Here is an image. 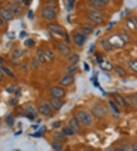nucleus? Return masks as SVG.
<instances>
[{"label": "nucleus", "mask_w": 137, "mask_h": 151, "mask_svg": "<svg viewBox=\"0 0 137 151\" xmlns=\"http://www.w3.org/2000/svg\"><path fill=\"white\" fill-rule=\"evenodd\" d=\"M89 2L92 5L96 6V7H101L104 5L103 3L101 2V0H89Z\"/></svg>", "instance_id": "obj_32"}, {"label": "nucleus", "mask_w": 137, "mask_h": 151, "mask_svg": "<svg viewBox=\"0 0 137 151\" xmlns=\"http://www.w3.org/2000/svg\"><path fill=\"white\" fill-rule=\"evenodd\" d=\"M109 104H110V106L111 107V108L113 109V111H114V112L117 113V114H119L120 113V110H119V108H117V105L113 102H112V101H110L109 102Z\"/></svg>", "instance_id": "obj_34"}, {"label": "nucleus", "mask_w": 137, "mask_h": 151, "mask_svg": "<svg viewBox=\"0 0 137 151\" xmlns=\"http://www.w3.org/2000/svg\"><path fill=\"white\" fill-rule=\"evenodd\" d=\"M38 113L42 115H49L51 113L50 106L48 104H43L38 108Z\"/></svg>", "instance_id": "obj_13"}, {"label": "nucleus", "mask_w": 137, "mask_h": 151, "mask_svg": "<svg viewBox=\"0 0 137 151\" xmlns=\"http://www.w3.org/2000/svg\"><path fill=\"white\" fill-rule=\"evenodd\" d=\"M86 16L90 21H92V22H95L96 24H101L103 22L104 19H103V17L101 14H100L99 12H96V11H91L90 12H88L87 15H86Z\"/></svg>", "instance_id": "obj_4"}, {"label": "nucleus", "mask_w": 137, "mask_h": 151, "mask_svg": "<svg viewBox=\"0 0 137 151\" xmlns=\"http://www.w3.org/2000/svg\"><path fill=\"white\" fill-rule=\"evenodd\" d=\"M68 125H69V127H70L74 132H78L80 131L79 121H78V119H77L76 117H72L70 121H69V122H68Z\"/></svg>", "instance_id": "obj_10"}, {"label": "nucleus", "mask_w": 137, "mask_h": 151, "mask_svg": "<svg viewBox=\"0 0 137 151\" xmlns=\"http://www.w3.org/2000/svg\"><path fill=\"white\" fill-rule=\"evenodd\" d=\"M1 80H2V79H1V76H0V82H1Z\"/></svg>", "instance_id": "obj_50"}, {"label": "nucleus", "mask_w": 137, "mask_h": 151, "mask_svg": "<svg viewBox=\"0 0 137 151\" xmlns=\"http://www.w3.org/2000/svg\"><path fill=\"white\" fill-rule=\"evenodd\" d=\"M85 40H86V37L83 34L78 33L74 36V42L76 43V44L79 46V47L82 46L85 44Z\"/></svg>", "instance_id": "obj_12"}, {"label": "nucleus", "mask_w": 137, "mask_h": 151, "mask_svg": "<svg viewBox=\"0 0 137 151\" xmlns=\"http://www.w3.org/2000/svg\"><path fill=\"white\" fill-rule=\"evenodd\" d=\"M53 139L55 140V141L57 142H65L66 140V137L64 136V134L63 133H59V132H57L56 134L53 135Z\"/></svg>", "instance_id": "obj_19"}, {"label": "nucleus", "mask_w": 137, "mask_h": 151, "mask_svg": "<svg viewBox=\"0 0 137 151\" xmlns=\"http://www.w3.org/2000/svg\"><path fill=\"white\" fill-rule=\"evenodd\" d=\"M53 128H54V129H56V128H59L60 126H61V122L60 121H56V122H54L53 124Z\"/></svg>", "instance_id": "obj_37"}, {"label": "nucleus", "mask_w": 137, "mask_h": 151, "mask_svg": "<svg viewBox=\"0 0 137 151\" xmlns=\"http://www.w3.org/2000/svg\"><path fill=\"white\" fill-rule=\"evenodd\" d=\"M114 99L117 103L120 105L121 106H126V101L125 100V98L122 97L120 95H116L114 96Z\"/></svg>", "instance_id": "obj_20"}, {"label": "nucleus", "mask_w": 137, "mask_h": 151, "mask_svg": "<svg viewBox=\"0 0 137 151\" xmlns=\"http://www.w3.org/2000/svg\"><path fill=\"white\" fill-rule=\"evenodd\" d=\"M115 73L118 75L120 77H124L126 75V70L122 68L121 67H115Z\"/></svg>", "instance_id": "obj_23"}, {"label": "nucleus", "mask_w": 137, "mask_h": 151, "mask_svg": "<svg viewBox=\"0 0 137 151\" xmlns=\"http://www.w3.org/2000/svg\"><path fill=\"white\" fill-rule=\"evenodd\" d=\"M24 44L26 46V47H34V46L35 45V41H34L33 39L28 38V39H27L26 41H24Z\"/></svg>", "instance_id": "obj_31"}, {"label": "nucleus", "mask_w": 137, "mask_h": 151, "mask_svg": "<svg viewBox=\"0 0 137 151\" xmlns=\"http://www.w3.org/2000/svg\"><path fill=\"white\" fill-rule=\"evenodd\" d=\"M78 119L85 126H90L92 124V116L86 111H80L78 113Z\"/></svg>", "instance_id": "obj_2"}, {"label": "nucleus", "mask_w": 137, "mask_h": 151, "mask_svg": "<svg viewBox=\"0 0 137 151\" xmlns=\"http://www.w3.org/2000/svg\"><path fill=\"white\" fill-rule=\"evenodd\" d=\"M9 11L13 14V15H20L22 14V10L18 5H10Z\"/></svg>", "instance_id": "obj_16"}, {"label": "nucleus", "mask_w": 137, "mask_h": 151, "mask_svg": "<svg viewBox=\"0 0 137 151\" xmlns=\"http://www.w3.org/2000/svg\"><path fill=\"white\" fill-rule=\"evenodd\" d=\"M7 37L9 39H14L15 35H14V32L12 31V32H9V34H7Z\"/></svg>", "instance_id": "obj_38"}, {"label": "nucleus", "mask_w": 137, "mask_h": 151, "mask_svg": "<svg viewBox=\"0 0 137 151\" xmlns=\"http://www.w3.org/2000/svg\"><path fill=\"white\" fill-rule=\"evenodd\" d=\"M75 2H76V0H67V9L68 11H71L73 9Z\"/></svg>", "instance_id": "obj_35"}, {"label": "nucleus", "mask_w": 137, "mask_h": 151, "mask_svg": "<svg viewBox=\"0 0 137 151\" xmlns=\"http://www.w3.org/2000/svg\"><path fill=\"white\" fill-rule=\"evenodd\" d=\"M24 50H19V49H18V50H15L13 52V53H12V55H13V57L15 58V59H18V58L21 57V56L24 54Z\"/></svg>", "instance_id": "obj_29"}, {"label": "nucleus", "mask_w": 137, "mask_h": 151, "mask_svg": "<svg viewBox=\"0 0 137 151\" xmlns=\"http://www.w3.org/2000/svg\"><path fill=\"white\" fill-rule=\"evenodd\" d=\"M115 1H117V0H115Z\"/></svg>", "instance_id": "obj_51"}, {"label": "nucleus", "mask_w": 137, "mask_h": 151, "mask_svg": "<svg viewBox=\"0 0 137 151\" xmlns=\"http://www.w3.org/2000/svg\"><path fill=\"white\" fill-rule=\"evenodd\" d=\"M82 33L85 35H89V34L92 33V29L91 28H83Z\"/></svg>", "instance_id": "obj_36"}, {"label": "nucleus", "mask_w": 137, "mask_h": 151, "mask_svg": "<svg viewBox=\"0 0 137 151\" xmlns=\"http://www.w3.org/2000/svg\"><path fill=\"white\" fill-rule=\"evenodd\" d=\"M5 122H6V124H7L9 126L12 127L14 124V117H12V115H9V116H7L6 118H5Z\"/></svg>", "instance_id": "obj_30"}, {"label": "nucleus", "mask_w": 137, "mask_h": 151, "mask_svg": "<svg viewBox=\"0 0 137 151\" xmlns=\"http://www.w3.org/2000/svg\"><path fill=\"white\" fill-rule=\"evenodd\" d=\"M44 52L45 55H46V58H47L48 60H50V61L53 60V59L55 58V55L54 53H53V51H51L50 50H45Z\"/></svg>", "instance_id": "obj_25"}, {"label": "nucleus", "mask_w": 137, "mask_h": 151, "mask_svg": "<svg viewBox=\"0 0 137 151\" xmlns=\"http://www.w3.org/2000/svg\"><path fill=\"white\" fill-rule=\"evenodd\" d=\"M127 26L131 29L137 28V18L134 16L130 17L127 20Z\"/></svg>", "instance_id": "obj_17"}, {"label": "nucleus", "mask_w": 137, "mask_h": 151, "mask_svg": "<svg viewBox=\"0 0 137 151\" xmlns=\"http://www.w3.org/2000/svg\"><path fill=\"white\" fill-rule=\"evenodd\" d=\"M27 116H28V117H29L30 119H31V120H33L34 118V115L32 113H29Z\"/></svg>", "instance_id": "obj_45"}, {"label": "nucleus", "mask_w": 137, "mask_h": 151, "mask_svg": "<svg viewBox=\"0 0 137 151\" xmlns=\"http://www.w3.org/2000/svg\"><path fill=\"white\" fill-rule=\"evenodd\" d=\"M84 67H85V70H86V71H89L90 68H89V66H88V63H84Z\"/></svg>", "instance_id": "obj_42"}, {"label": "nucleus", "mask_w": 137, "mask_h": 151, "mask_svg": "<svg viewBox=\"0 0 137 151\" xmlns=\"http://www.w3.org/2000/svg\"><path fill=\"white\" fill-rule=\"evenodd\" d=\"M6 24V20H5L3 18V17L0 16V25H2V26H4Z\"/></svg>", "instance_id": "obj_39"}, {"label": "nucleus", "mask_w": 137, "mask_h": 151, "mask_svg": "<svg viewBox=\"0 0 137 151\" xmlns=\"http://www.w3.org/2000/svg\"><path fill=\"white\" fill-rule=\"evenodd\" d=\"M62 133H63L64 135H67V136H72V135H73L74 134V131L69 127H64L63 131H62Z\"/></svg>", "instance_id": "obj_27"}, {"label": "nucleus", "mask_w": 137, "mask_h": 151, "mask_svg": "<svg viewBox=\"0 0 137 151\" xmlns=\"http://www.w3.org/2000/svg\"><path fill=\"white\" fill-rule=\"evenodd\" d=\"M47 27L50 31L56 34H57V35H59V36H65L66 35V33H65L63 28L61 26L58 25V24L50 23V24H48Z\"/></svg>", "instance_id": "obj_7"}, {"label": "nucleus", "mask_w": 137, "mask_h": 151, "mask_svg": "<svg viewBox=\"0 0 137 151\" xmlns=\"http://www.w3.org/2000/svg\"><path fill=\"white\" fill-rule=\"evenodd\" d=\"M99 66L101 69L104 71H111L113 69V64L107 60H104V59L99 63Z\"/></svg>", "instance_id": "obj_14"}, {"label": "nucleus", "mask_w": 137, "mask_h": 151, "mask_svg": "<svg viewBox=\"0 0 137 151\" xmlns=\"http://www.w3.org/2000/svg\"><path fill=\"white\" fill-rule=\"evenodd\" d=\"M132 150H137V144H133V146H132Z\"/></svg>", "instance_id": "obj_48"}, {"label": "nucleus", "mask_w": 137, "mask_h": 151, "mask_svg": "<svg viewBox=\"0 0 137 151\" xmlns=\"http://www.w3.org/2000/svg\"><path fill=\"white\" fill-rule=\"evenodd\" d=\"M58 49H59V52L64 56H67L68 55L70 52H71V50H70V48L68 47V46L65 44H59V45H58Z\"/></svg>", "instance_id": "obj_15"}, {"label": "nucleus", "mask_w": 137, "mask_h": 151, "mask_svg": "<svg viewBox=\"0 0 137 151\" xmlns=\"http://www.w3.org/2000/svg\"><path fill=\"white\" fill-rule=\"evenodd\" d=\"M37 56L38 57V60L40 61L41 63H45L47 61V58H46V55H45V52L41 49L37 50Z\"/></svg>", "instance_id": "obj_18"}, {"label": "nucleus", "mask_w": 137, "mask_h": 151, "mask_svg": "<svg viewBox=\"0 0 137 151\" xmlns=\"http://www.w3.org/2000/svg\"><path fill=\"white\" fill-rule=\"evenodd\" d=\"M0 16L3 17V18L6 21H11L13 19V14L9 9L2 8L0 9Z\"/></svg>", "instance_id": "obj_11"}, {"label": "nucleus", "mask_w": 137, "mask_h": 151, "mask_svg": "<svg viewBox=\"0 0 137 151\" xmlns=\"http://www.w3.org/2000/svg\"><path fill=\"white\" fill-rule=\"evenodd\" d=\"M101 45L106 51H111L113 50V47L111 45V44L109 43L108 40H102Z\"/></svg>", "instance_id": "obj_21"}, {"label": "nucleus", "mask_w": 137, "mask_h": 151, "mask_svg": "<svg viewBox=\"0 0 137 151\" xmlns=\"http://www.w3.org/2000/svg\"><path fill=\"white\" fill-rule=\"evenodd\" d=\"M128 65L133 72L137 73V60H130V62L128 63Z\"/></svg>", "instance_id": "obj_24"}, {"label": "nucleus", "mask_w": 137, "mask_h": 151, "mask_svg": "<svg viewBox=\"0 0 137 151\" xmlns=\"http://www.w3.org/2000/svg\"><path fill=\"white\" fill-rule=\"evenodd\" d=\"M51 146H52V148L54 150L60 151L63 150V146H62V144H60V142H53V143H52V144H51Z\"/></svg>", "instance_id": "obj_26"}, {"label": "nucleus", "mask_w": 137, "mask_h": 151, "mask_svg": "<svg viewBox=\"0 0 137 151\" xmlns=\"http://www.w3.org/2000/svg\"><path fill=\"white\" fill-rule=\"evenodd\" d=\"M50 94L52 97L55 98H61L65 96L66 95V92L63 88L59 86H53L50 89Z\"/></svg>", "instance_id": "obj_5"}, {"label": "nucleus", "mask_w": 137, "mask_h": 151, "mask_svg": "<svg viewBox=\"0 0 137 151\" xmlns=\"http://www.w3.org/2000/svg\"><path fill=\"white\" fill-rule=\"evenodd\" d=\"M2 76H3V70H2V69L0 68V76L2 77Z\"/></svg>", "instance_id": "obj_49"}, {"label": "nucleus", "mask_w": 137, "mask_h": 151, "mask_svg": "<svg viewBox=\"0 0 137 151\" xmlns=\"http://www.w3.org/2000/svg\"><path fill=\"white\" fill-rule=\"evenodd\" d=\"M74 82V76L71 73L65 75L59 81V84L63 86H68Z\"/></svg>", "instance_id": "obj_8"}, {"label": "nucleus", "mask_w": 137, "mask_h": 151, "mask_svg": "<svg viewBox=\"0 0 137 151\" xmlns=\"http://www.w3.org/2000/svg\"><path fill=\"white\" fill-rule=\"evenodd\" d=\"M28 15V18H34V13H33V12H32L31 10H30V11H29Z\"/></svg>", "instance_id": "obj_41"}, {"label": "nucleus", "mask_w": 137, "mask_h": 151, "mask_svg": "<svg viewBox=\"0 0 137 151\" xmlns=\"http://www.w3.org/2000/svg\"><path fill=\"white\" fill-rule=\"evenodd\" d=\"M42 16L47 20H53L57 18V13L54 9L50 6H46L42 10Z\"/></svg>", "instance_id": "obj_3"}, {"label": "nucleus", "mask_w": 137, "mask_h": 151, "mask_svg": "<svg viewBox=\"0 0 137 151\" xmlns=\"http://www.w3.org/2000/svg\"><path fill=\"white\" fill-rule=\"evenodd\" d=\"M10 103L12 104V105H16L18 103V99L16 98H12L10 100Z\"/></svg>", "instance_id": "obj_40"}, {"label": "nucleus", "mask_w": 137, "mask_h": 151, "mask_svg": "<svg viewBox=\"0 0 137 151\" xmlns=\"http://www.w3.org/2000/svg\"><path fill=\"white\" fill-rule=\"evenodd\" d=\"M49 102H50V106H52V108H53L57 111L60 110L63 107V102L59 98H55V97H52L51 98H50Z\"/></svg>", "instance_id": "obj_9"}, {"label": "nucleus", "mask_w": 137, "mask_h": 151, "mask_svg": "<svg viewBox=\"0 0 137 151\" xmlns=\"http://www.w3.org/2000/svg\"><path fill=\"white\" fill-rule=\"evenodd\" d=\"M68 60L70 61L72 64H77V63L79 61V56L77 54H73L68 58Z\"/></svg>", "instance_id": "obj_28"}, {"label": "nucleus", "mask_w": 137, "mask_h": 151, "mask_svg": "<svg viewBox=\"0 0 137 151\" xmlns=\"http://www.w3.org/2000/svg\"><path fill=\"white\" fill-rule=\"evenodd\" d=\"M92 112L97 118H102L105 115V110L101 105H95L92 109Z\"/></svg>", "instance_id": "obj_6"}, {"label": "nucleus", "mask_w": 137, "mask_h": 151, "mask_svg": "<svg viewBox=\"0 0 137 151\" xmlns=\"http://www.w3.org/2000/svg\"><path fill=\"white\" fill-rule=\"evenodd\" d=\"M108 41L111 45L115 48L123 47L126 43L121 34H113L109 38Z\"/></svg>", "instance_id": "obj_1"}, {"label": "nucleus", "mask_w": 137, "mask_h": 151, "mask_svg": "<svg viewBox=\"0 0 137 151\" xmlns=\"http://www.w3.org/2000/svg\"><path fill=\"white\" fill-rule=\"evenodd\" d=\"M26 35V32L25 31H21V33H20V35H19V37L20 38H23L24 36Z\"/></svg>", "instance_id": "obj_44"}, {"label": "nucleus", "mask_w": 137, "mask_h": 151, "mask_svg": "<svg viewBox=\"0 0 137 151\" xmlns=\"http://www.w3.org/2000/svg\"><path fill=\"white\" fill-rule=\"evenodd\" d=\"M1 69H2V70H3V72L5 73V74L7 75L8 76L11 77V78H14V73L12 72V70H10L9 67H5V66H2Z\"/></svg>", "instance_id": "obj_22"}, {"label": "nucleus", "mask_w": 137, "mask_h": 151, "mask_svg": "<svg viewBox=\"0 0 137 151\" xmlns=\"http://www.w3.org/2000/svg\"><path fill=\"white\" fill-rule=\"evenodd\" d=\"M101 2L103 3V5H107L109 3H110V0H101Z\"/></svg>", "instance_id": "obj_43"}, {"label": "nucleus", "mask_w": 137, "mask_h": 151, "mask_svg": "<svg viewBox=\"0 0 137 151\" xmlns=\"http://www.w3.org/2000/svg\"><path fill=\"white\" fill-rule=\"evenodd\" d=\"M78 69V66L77 64H72L71 66H69L67 69V71H68V73H72L75 71H76V70Z\"/></svg>", "instance_id": "obj_33"}, {"label": "nucleus", "mask_w": 137, "mask_h": 151, "mask_svg": "<svg viewBox=\"0 0 137 151\" xmlns=\"http://www.w3.org/2000/svg\"><path fill=\"white\" fill-rule=\"evenodd\" d=\"M14 2L16 3H18V4H21V3H23L24 0H14Z\"/></svg>", "instance_id": "obj_47"}, {"label": "nucleus", "mask_w": 137, "mask_h": 151, "mask_svg": "<svg viewBox=\"0 0 137 151\" xmlns=\"http://www.w3.org/2000/svg\"><path fill=\"white\" fill-rule=\"evenodd\" d=\"M25 5H30V3H31V0H24V2H23Z\"/></svg>", "instance_id": "obj_46"}]
</instances>
